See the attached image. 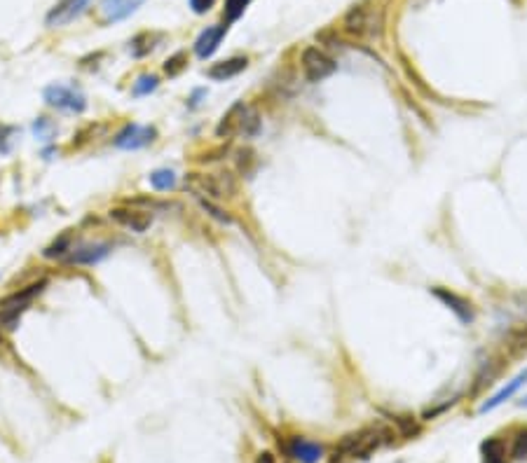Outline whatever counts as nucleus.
<instances>
[{"label":"nucleus","instance_id":"1","mask_svg":"<svg viewBox=\"0 0 527 463\" xmlns=\"http://www.w3.org/2000/svg\"><path fill=\"white\" fill-rule=\"evenodd\" d=\"M391 440V433L382 426L363 428L356 433H349L340 440V445L333 450L331 463H342L345 459H368L380 445Z\"/></svg>","mask_w":527,"mask_h":463},{"label":"nucleus","instance_id":"2","mask_svg":"<svg viewBox=\"0 0 527 463\" xmlns=\"http://www.w3.org/2000/svg\"><path fill=\"white\" fill-rule=\"evenodd\" d=\"M342 28H345V33L358 40L380 36L382 33V10L380 7L375 10L373 5H366V3L354 5L345 14V19H342Z\"/></svg>","mask_w":527,"mask_h":463},{"label":"nucleus","instance_id":"3","mask_svg":"<svg viewBox=\"0 0 527 463\" xmlns=\"http://www.w3.org/2000/svg\"><path fill=\"white\" fill-rule=\"evenodd\" d=\"M186 187L199 197L206 195L211 199H225L237 195V180L233 173H188Z\"/></svg>","mask_w":527,"mask_h":463},{"label":"nucleus","instance_id":"4","mask_svg":"<svg viewBox=\"0 0 527 463\" xmlns=\"http://www.w3.org/2000/svg\"><path fill=\"white\" fill-rule=\"evenodd\" d=\"M43 97L47 101V106H52L57 110H66V113H85V108H87V97L73 85L54 82L50 87H45Z\"/></svg>","mask_w":527,"mask_h":463},{"label":"nucleus","instance_id":"5","mask_svg":"<svg viewBox=\"0 0 527 463\" xmlns=\"http://www.w3.org/2000/svg\"><path fill=\"white\" fill-rule=\"evenodd\" d=\"M300 66H302V75H305L307 82H321V80L331 77L335 73L338 63H335L324 50H319V47H307L300 57Z\"/></svg>","mask_w":527,"mask_h":463},{"label":"nucleus","instance_id":"6","mask_svg":"<svg viewBox=\"0 0 527 463\" xmlns=\"http://www.w3.org/2000/svg\"><path fill=\"white\" fill-rule=\"evenodd\" d=\"M157 138V129L155 126H146V124H124L122 129L117 131V136L113 138L115 148L119 150H141L150 146Z\"/></svg>","mask_w":527,"mask_h":463},{"label":"nucleus","instance_id":"7","mask_svg":"<svg viewBox=\"0 0 527 463\" xmlns=\"http://www.w3.org/2000/svg\"><path fill=\"white\" fill-rule=\"evenodd\" d=\"M90 5H92V0H59V3L47 12L45 23L50 28L68 26L70 21L82 17V14L90 10Z\"/></svg>","mask_w":527,"mask_h":463},{"label":"nucleus","instance_id":"8","mask_svg":"<svg viewBox=\"0 0 527 463\" xmlns=\"http://www.w3.org/2000/svg\"><path fill=\"white\" fill-rule=\"evenodd\" d=\"M146 0H99V21L101 23H117L132 17Z\"/></svg>","mask_w":527,"mask_h":463},{"label":"nucleus","instance_id":"9","mask_svg":"<svg viewBox=\"0 0 527 463\" xmlns=\"http://www.w3.org/2000/svg\"><path fill=\"white\" fill-rule=\"evenodd\" d=\"M286 454L298 461V463H319L324 457V447L319 442H312V440H305V437H291L289 442L284 445Z\"/></svg>","mask_w":527,"mask_h":463},{"label":"nucleus","instance_id":"10","mask_svg":"<svg viewBox=\"0 0 527 463\" xmlns=\"http://www.w3.org/2000/svg\"><path fill=\"white\" fill-rule=\"evenodd\" d=\"M110 218L117 225L137 232V234H143V232H148L150 225H153V215L141 209H110Z\"/></svg>","mask_w":527,"mask_h":463},{"label":"nucleus","instance_id":"11","mask_svg":"<svg viewBox=\"0 0 527 463\" xmlns=\"http://www.w3.org/2000/svg\"><path fill=\"white\" fill-rule=\"evenodd\" d=\"M225 33H228L225 23H218V26L204 28L202 33H199V38L195 40V54H197L199 59H209L211 54H215V50L220 47Z\"/></svg>","mask_w":527,"mask_h":463},{"label":"nucleus","instance_id":"12","mask_svg":"<svg viewBox=\"0 0 527 463\" xmlns=\"http://www.w3.org/2000/svg\"><path fill=\"white\" fill-rule=\"evenodd\" d=\"M434 295L450 311H454V314H457V318H459L462 323H471V321H474V307H471V302L462 298V295L452 293L448 288H434Z\"/></svg>","mask_w":527,"mask_h":463},{"label":"nucleus","instance_id":"13","mask_svg":"<svg viewBox=\"0 0 527 463\" xmlns=\"http://www.w3.org/2000/svg\"><path fill=\"white\" fill-rule=\"evenodd\" d=\"M110 253V246L108 244H85V246H78L66 258L68 265H97V262L106 260Z\"/></svg>","mask_w":527,"mask_h":463},{"label":"nucleus","instance_id":"14","mask_svg":"<svg viewBox=\"0 0 527 463\" xmlns=\"http://www.w3.org/2000/svg\"><path fill=\"white\" fill-rule=\"evenodd\" d=\"M47 285V281H38V283H31L26 288H21L17 293L7 295V298L0 300V309H26L28 302L36 298V295L43 293V288Z\"/></svg>","mask_w":527,"mask_h":463},{"label":"nucleus","instance_id":"15","mask_svg":"<svg viewBox=\"0 0 527 463\" xmlns=\"http://www.w3.org/2000/svg\"><path fill=\"white\" fill-rule=\"evenodd\" d=\"M246 66H249V59H246V57H233V59L213 63L206 75H209L211 80H218V82H223V80L237 77L242 70H246Z\"/></svg>","mask_w":527,"mask_h":463},{"label":"nucleus","instance_id":"16","mask_svg":"<svg viewBox=\"0 0 527 463\" xmlns=\"http://www.w3.org/2000/svg\"><path fill=\"white\" fill-rule=\"evenodd\" d=\"M244 108H246L244 101H239V103H235V106L228 110L225 115L220 117L218 126H215V136H218V138H233V136L239 134V122H242Z\"/></svg>","mask_w":527,"mask_h":463},{"label":"nucleus","instance_id":"17","mask_svg":"<svg viewBox=\"0 0 527 463\" xmlns=\"http://www.w3.org/2000/svg\"><path fill=\"white\" fill-rule=\"evenodd\" d=\"M523 384H527V370H525V372H521V374H518L516 379H511L509 384H506L504 388L499 391V393H494V396L490 398V401H485V403L481 405V412H490V410H494V407H499L501 403H506L509 398L513 396L516 391L521 388Z\"/></svg>","mask_w":527,"mask_h":463},{"label":"nucleus","instance_id":"18","mask_svg":"<svg viewBox=\"0 0 527 463\" xmlns=\"http://www.w3.org/2000/svg\"><path fill=\"white\" fill-rule=\"evenodd\" d=\"M501 367H504V363L501 361H488V363H483L481 365V370H478V374H476V384H474V388H471V393H481V391L485 388V386H490L494 379L499 377V372H501Z\"/></svg>","mask_w":527,"mask_h":463},{"label":"nucleus","instance_id":"19","mask_svg":"<svg viewBox=\"0 0 527 463\" xmlns=\"http://www.w3.org/2000/svg\"><path fill=\"white\" fill-rule=\"evenodd\" d=\"M483 452V463H506V447L499 437H488L481 445Z\"/></svg>","mask_w":527,"mask_h":463},{"label":"nucleus","instance_id":"20","mask_svg":"<svg viewBox=\"0 0 527 463\" xmlns=\"http://www.w3.org/2000/svg\"><path fill=\"white\" fill-rule=\"evenodd\" d=\"M258 134H260V113L253 106H246L242 122H239V136L253 138V136H258Z\"/></svg>","mask_w":527,"mask_h":463},{"label":"nucleus","instance_id":"21","mask_svg":"<svg viewBox=\"0 0 527 463\" xmlns=\"http://www.w3.org/2000/svg\"><path fill=\"white\" fill-rule=\"evenodd\" d=\"M148 180L157 192H169V190L176 187V173L171 169H157L148 175Z\"/></svg>","mask_w":527,"mask_h":463},{"label":"nucleus","instance_id":"22","mask_svg":"<svg viewBox=\"0 0 527 463\" xmlns=\"http://www.w3.org/2000/svg\"><path fill=\"white\" fill-rule=\"evenodd\" d=\"M33 134H36V141L52 143L54 136H57V124H54L50 117H38L33 122Z\"/></svg>","mask_w":527,"mask_h":463},{"label":"nucleus","instance_id":"23","mask_svg":"<svg viewBox=\"0 0 527 463\" xmlns=\"http://www.w3.org/2000/svg\"><path fill=\"white\" fill-rule=\"evenodd\" d=\"M157 85H159L157 75L146 73V75H141V77L137 80V82H134L132 94H134V97H148L150 92H155V89H157Z\"/></svg>","mask_w":527,"mask_h":463},{"label":"nucleus","instance_id":"24","mask_svg":"<svg viewBox=\"0 0 527 463\" xmlns=\"http://www.w3.org/2000/svg\"><path fill=\"white\" fill-rule=\"evenodd\" d=\"M186 66H188V54L186 52H176L174 57H169L164 61V73L169 77H176V75H181L183 70H186Z\"/></svg>","mask_w":527,"mask_h":463},{"label":"nucleus","instance_id":"25","mask_svg":"<svg viewBox=\"0 0 527 463\" xmlns=\"http://www.w3.org/2000/svg\"><path fill=\"white\" fill-rule=\"evenodd\" d=\"M66 251H73V249H70V236L63 234L52 246H47V249L43 251V255H45V258L54 260V258H63V255H66Z\"/></svg>","mask_w":527,"mask_h":463},{"label":"nucleus","instance_id":"26","mask_svg":"<svg viewBox=\"0 0 527 463\" xmlns=\"http://www.w3.org/2000/svg\"><path fill=\"white\" fill-rule=\"evenodd\" d=\"M506 347L511 351V356H523L527 354V330H518L509 337Z\"/></svg>","mask_w":527,"mask_h":463},{"label":"nucleus","instance_id":"27","mask_svg":"<svg viewBox=\"0 0 527 463\" xmlns=\"http://www.w3.org/2000/svg\"><path fill=\"white\" fill-rule=\"evenodd\" d=\"M251 0H225V19L228 21H237L244 14V10L249 7Z\"/></svg>","mask_w":527,"mask_h":463},{"label":"nucleus","instance_id":"28","mask_svg":"<svg viewBox=\"0 0 527 463\" xmlns=\"http://www.w3.org/2000/svg\"><path fill=\"white\" fill-rule=\"evenodd\" d=\"M199 206L211 215V218H215L218 222H223V225H233V215H228L223 209H218V206H213L211 202H206V199L199 197Z\"/></svg>","mask_w":527,"mask_h":463},{"label":"nucleus","instance_id":"29","mask_svg":"<svg viewBox=\"0 0 527 463\" xmlns=\"http://www.w3.org/2000/svg\"><path fill=\"white\" fill-rule=\"evenodd\" d=\"M14 136H17V129H14V126H5V124L0 126V155L12 153Z\"/></svg>","mask_w":527,"mask_h":463},{"label":"nucleus","instance_id":"30","mask_svg":"<svg viewBox=\"0 0 527 463\" xmlns=\"http://www.w3.org/2000/svg\"><path fill=\"white\" fill-rule=\"evenodd\" d=\"M511 457H513V459H527V430H521V433L513 437Z\"/></svg>","mask_w":527,"mask_h":463},{"label":"nucleus","instance_id":"31","mask_svg":"<svg viewBox=\"0 0 527 463\" xmlns=\"http://www.w3.org/2000/svg\"><path fill=\"white\" fill-rule=\"evenodd\" d=\"M394 421H396V426H398V430H401L403 437H412V435L420 433V426L415 424L410 417H394Z\"/></svg>","mask_w":527,"mask_h":463},{"label":"nucleus","instance_id":"32","mask_svg":"<svg viewBox=\"0 0 527 463\" xmlns=\"http://www.w3.org/2000/svg\"><path fill=\"white\" fill-rule=\"evenodd\" d=\"M213 3H215V0H190V7H193L195 14H204V12L211 10Z\"/></svg>","mask_w":527,"mask_h":463},{"label":"nucleus","instance_id":"33","mask_svg":"<svg viewBox=\"0 0 527 463\" xmlns=\"http://www.w3.org/2000/svg\"><path fill=\"white\" fill-rule=\"evenodd\" d=\"M255 463H277L275 461V457L270 452H262V454H258V459H255Z\"/></svg>","mask_w":527,"mask_h":463}]
</instances>
